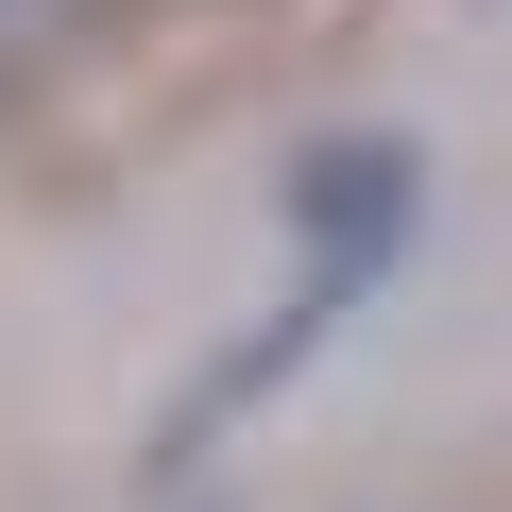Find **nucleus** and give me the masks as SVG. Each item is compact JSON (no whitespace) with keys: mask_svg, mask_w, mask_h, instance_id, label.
<instances>
[{"mask_svg":"<svg viewBox=\"0 0 512 512\" xmlns=\"http://www.w3.org/2000/svg\"><path fill=\"white\" fill-rule=\"evenodd\" d=\"M410 222V154L393 137H359V154H325L308 171V239H325V291H359V256Z\"/></svg>","mask_w":512,"mask_h":512,"instance_id":"1","label":"nucleus"}]
</instances>
